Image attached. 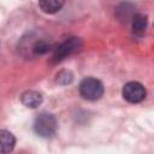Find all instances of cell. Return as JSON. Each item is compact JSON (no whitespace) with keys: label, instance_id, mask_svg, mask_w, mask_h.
Masks as SVG:
<instances>
[{"label":"cell","instance_id":"1","mask_svg":"<svg viewBox=\"0 0 154 154\" xmlns=\"http://www.w3.org/2000/svg\"><path fill=\"white\" fill-rule=\"evenodd\" d=\"M81 47H82V41L78 37H70V38L65 40L64 42H61L60 45H58L54 48L53 54L51 57V63L58 64V63L63 61L67 57L72 55L77 51H79Z\"/></svg>","mask_w":154,"mask_h":154},{"label":"cell","instance_id":"2","mask_svg":"<svg viewBox=\"0 0 154 154\" xmlns=\"http://www.w3.org/2000/svg\"><path fill=\"white\" fill-rule=\"evenodd\" d=\"M58 128L55 117L51 113H41L34 122V130L41 137H52Z\"/></svg>","mask_w":154,"mask_h":154},{"label":"cell","instance_id":"3","mask_svg":"<svg viewBox=\"0 0 154 154\" xmlns=\"http://www.w3.org/2000/svg\"><path fill=\"white\" fill-rule=\"evenodd\" d=\"M79 94L90 101L99 100L103 94V85L99 79L87 77L79 83Z\"/></svg>","mask_w":154,"mask_h":154},{"label":"cell","instance_id":"4","mask_svg":"<svg viewBox=\"0 0 154 154\" xmlns=\"http://www.w3.org/2000/svg\"><path fill=\"white\" fill-rule=\"evenodd\" d=\"M123 97L130 103L141 102L146 97V89L138 82H129L123 88Z\"/></svg>","mask_w":154,"mask_h":154},{"label":"cell","instance_id":"5","mask_svg":"<svg viewBox=\"0 0 154 154\" xmlns=\"http://www.w3.org/2000/svg\"><path fill=\"white\" fill-rule=\"evenodd\" d=\"M22 103L29 108H36L42 102V95L35 90H28L22 94Z\"/></svg>","mask_w":154,"mask_h":154},{"label":"cell","instance_id":"6","mask_svg":"<svg viewBox=\"0 0 154 154\" xmlns=\"http://www.w3.org/2000/svg\"><path fill=\"white\" fill-rule=\"evenodd\" d=\"M16 138L7 130H0V153H8L14 148Z\"/></svg>","mask_w":154,"mask_h":154},{"label":"cell","instance_id":"7","mask_svg":"<svg viewBox=\"0 0 154 154\" xmlns=\"http://www.w3.org/2000/svg\"><path fill=\"white\" fill-rule=\"evenodd\" d=\"M65 4V0H38V5L45 13H55Z\"/></svg>","mask_w":154,"mask_h":154},{"label":"cell","instance_id":"8","mask_svg":"<svg viewBox=\"0 0 154 154\" xmlns=\"http://www.w3.org/2000/svg\"><path fill=\"white\" fill-rule=\"evenodd\" d=\"M132 31L141 36L144 34V30H146V26H147V18L146 16L143 14H140V13H135L134 17H132Z\"/></svg>","mask_w":154,"mask_h":154},{"label":"cell","instance_id":"9","mask_svg":"<svg viewBox=\"0 0 154 154\" xmlns=\"http://www.w3.org/2000/svg\"><path fill=\"white\" fill-rule=\"evenodd\" d=\"M51 49V45L45 40H36L30 45V52L32 55H42Z\"/></svg>","mask_w":154,"mask_h":154}]
</instances>
